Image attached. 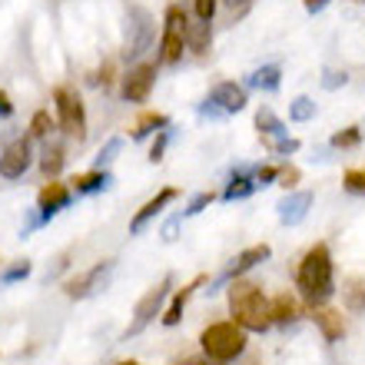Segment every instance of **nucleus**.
<instances>
[{"instance_id": "ddd939ff", "label": "nucleus", "mask_w": 365, "mask_h": 365, "mask_svg": "<svg viewBox=\"0 0 365 365\" xmlns=\"http://www.w3.org/2000/svg\"><path fill=\"white\" fill-rule=\"evenodd\" d=\"M70 186L67 182H47L43 190H40V222H47V220H53L60 210H67V202H70Z\"/></svg>"}, {"instance_id": "1a4fd4ad", "label": "nucleus", "mask_w": 365, "mask_h": 365, "mask_svg": "<svg viewBox=\"0 0 365 365\" xmlns=\"http://www.w3.org/2000/svg\"><path fill=\"white\" fill-rule=\"evenodd\" d=\"M156 83V67L153 63H136L130 73L123 77V100L126 103H143L150 90Z\"/></svg>"}, {"instance_id": "0eeeda50", "label": "nucleus", "mask_w": 365, "mask_h": 365, "mask_svg": "<svg viewBox=\"0 0 365 365\" xmlns=\"http://www.w3.org/2000/svg\"><path fill=\"white\" fill-rule=\"evenodd\" d=\"M170 282H173V279L166 276L160 286H153L143 299H140V302H136L133 322H130V329H126V336H140V332H143V329L150 326L160 312H163V302H166V296H170Z\"/></svg>"}, {"instance_id": "39448f33", "label": "nucleus", "mask_w": 365, "mask_h": 365, "mask_svg": "<svg viewBox=\"0 0 365 365\" xmlns=\"http://www.w3.org/2000/svg\"><path fill=\"white\" fill-rule=\"evenodd\" d=\"M186 14L182 7H170L166 10V20H163V37H160V63L173 67L182 60V47H186Z\"/></svg>"}, {"instance_id": "cd10ccee", "label": "nucleus", "mask_w": 365, "mask_h": 365, "mask_svg": "<svg viewBox=\"0 0 365 365\" xmlns=\"http://www.w3.org/2000/svg\"><path fill=\"white\" fill-rule=\"evenodd\" d=\"M312 116H316V103H312L309 96H299L296 103L289 106V120H296V123H306Z\"/></svg>"}, {"instance_id": "7ed1b4c3", "label": "nucleus", "mask_w": 365, "mask_h": 365, "mask_svg": "<svg viewBox=\"0 0 365 365\" xmlns=\"http://www.w3.org/2000/svg\"><path fill=\"white\" fill-rule=\"evenodd\" d=\"M200 346L212 362H232L246 352V329L236 326V322H212V326L202 329Z\"/></svg>"}, {"instance_id": "79ce46f5", "label": "nucleus", "mask_w": 365, "mask_h": 365, "mask_svg": "<svg viewBox=\"0 0 365 365\" xmlns=\"http://www.w3.org/2000/svg\"><path fill=\"white\" fill-rule=\"evenodd\" d=\"M226 4H230V7L236 10V7H246V4H250V0H226Z\"/></svg>"}, {"instance_id": "6e6552de", "label": "nucleus", "mask_w": 365, "mask_h": 365, "mask_svg": "<svg viewBox=\"0 0 365 365\" xmlns=\"http://www.w3.org/2000/svg\"><path fill=\"white\" fill-rule=\"evenodd\" d=\"M110 272H113V259L96 262L93 269H87V272H80V276L70 279V282H67V296L70 299H87V296H93L96 289L106 286Z\"/></svg>"}, {"instance_id": "4be33fe9", "label": "nucleus", "mask_w": 365, "mask_h": 365, "mask_svg": "<svg viewBox=\"0 0 365 365\" xmlns=\"http://www.w3.org/2000/svg\"><path fill=\"white\" fill-rule=\"evenodd\" d=\"M210 40H212V30L206 20H196V24L186 27V47H190L192 53H206V50H210Z\"/></svg>"}, {"instance_id": "f257e3e1", "label": "nucleus", "mask_w": 365, "mask_h": 365, "mask_svg": "<svg viewBox=\"0 0 365 365\" xmlns=\"http://www.w3.org/2000/svg\"><path fill=\"white\" fill-rule=\"evenodd\" d=\"M296 286L309 306H326L332 292H336V276H332V252L326 242H316L312 250L302 256L296 272Z\"/></svg>"}, {"instance_id": "c9c22d12", "label": "nucleus", "mask_w": 365, "mask_h": 365, "mask_svg": "<svg viewBox=\"0 0 365 365\" xmlns=\"http://www.w3.org/2000/svg\"><path fill=\"white\" fill-rule=\"evenodd\" d=\"M276 176H279L276 166H259V170H256V186H269Z\"/></svg>"}, {"instance_id": "49530a36", "label": "nucleus", "mask_w": 365, "mask_h": 365, "mask_svg": "<svg viewBox=\"0 0 365 365\" xmlns=\"http://www.w3.org/2000/svg\"><path fill=\"white\" fill-rule=\"evenodd\" d=\"M359 4H362V0H359Z\"/></svg>"}, {"instance_id": "f03ea898", "label": "nucleus", "mask_w": 365, "mask_h": 365, "mask_svg": "<svg viewBox=\"0 0 365 365\" xmlns=\"http://www.w3.org/2000/svg\"><path fill=\"white\" fill-rule=\"evenodd\" d=\"M230 312L232 322L242 326L246 332H266L272 326L269 299L262 296V289L250 279H232L230 282Z\"/></svg>"}, {"instance_id": "5701e85b", "label": "nucleus", "mask_w": 365, "mask_h": 365, "mask_svg": "<svg viewBox=\"0 0 365 365\" xmlns=\"http://www.w3.org/2000/svg\"><path fill=\"white\" fill-rule=\"evenodd\" d=\"M166 126H170V116L143 113L140 120H136V126H133V140H143V136H150V133H160V130H166Z\"/></svg>"}, {"instance_id": "f3484780", "label": "nucleus", "mask_w": 365, "mask_h": 365, "mask_svg": "<svg viewBox=\"0 0 365 365\" xmlns=\"http://www.w3.org/2000/svg\"><path fill=\"white\" fill-rule=\"evenodd\" d=\"M269 319L276 322V326H292L299 319V302L289 292H282V296H276L269 302Z\"/></svg>"}, {"instance_id": "473e14b6", "label": "nucleus", "mask_w": 365, "mask_h": 365, "mask_svg": "<svg viewBox=\"0 0 365 365\" xmlns=\"http://www.w3.org/2000/svg\"><path fill=\"white\" fill-rule=\"evenodd\" d=\"M166 143H170V126H166V130H160V136H156L153 150H150V160H153V163H160V160H163Z\"/></svg>"}, {"instance_id": "a19ab883", "label": "nucleus", "mask_w": 365, "mask_h": 365, "mask_svg": "<svg viewBox=\"0 0 365 365\" xmlns=\"http://www.w3.org/2000/svg\"><path fill=\"white\" fill-rule=\"evenodd\" d=\"M326 7H329V0H306L309 14H319V10H326Z\"/></svg>"}, {"instance_id": "20e7f679", "label": "nucleus", "mask_w": 365, "mask_h": 365, "mask_svg": "<svg viewBox=\"0 0 365 365\" xmlns=\"http://www.w3.org/2000/svg\"><path fill=\"white\" fill-rule=\"evenodd\" d=\"M156 40V24L150 17V10L130 4L126 7V37H123V57L126 60H140L146 50L153 47Z\"/></svg>"}, {"instance_id": "b1692460", "label": "nucleus", "mask_w": 365, "mask_h": 365, "mask_svg": "<svg viewBox=\"0 0 365 365\" xmlns=\"http://www.w3.org/2000/svg\"><path fill=\"white\" fill-rule=\"evenodd\" d=\"M40 170L47 176H57L63 170V150L60 146H47L43 153H40Z\"/></svg>"}, {"instance_id": "a211bd4d", "label": "nucleus", "mask_w": 365, "mask_h": 365, "mask_svg": "<svg viewBox=\"0 0 365 365\" xmlns=\"http://www.w3.org/2000/svg\"><path fill=\"white\" fill-rule=\"evenodd\" d=\"M113 186V176L106 170H93V173H83L73 180V192L77 196H90V192H100V190H110Z\"/></svg>"}, {"instance_id": "9d476101", "label": "nucleus", "mask_w": 365, "mask_h": 365, "mask_svg": "<svg viewBox=\"0 0 365 365\" xmlns=\"http://www.w3.org/2000/svg\"><path fill=\"white\" fill-rule=\"evenodd\" d=\"M269 246H266V242H262V246H250V250H242L240 256H236V259L230 262V266H226V269L220 272V279H216V289L222 286V282H232V279H242V272H250L252 266H259L262 259H269ZM216 289H212V292H216Z\"/></svg>"}, {"instance_id": "f704fd0d", "label": "nucleus", "mask_w": 365, "mask_h": 365, "mask_svg": "<svg viewBox=\"0 0 365 365\" xmlns=\"http://www.w3.org/2000/svg\"><path fill=\"white\" fill-rule=\"evenodd\" d=\"M272 150H276L279 156H289V153H296V150H299V140H292V136H286V140H276V143H272Z\"/></svg>"}, {"instance_id": "37998d69", "label": "nucleus", "mask_w": 365, "mask_h": 365, "mask_svg": "<svg viewBox=\"0 0 365 365\" xmlns=\"http://www.w3.org/2000/svg\"><path fill=\"white\" fill-rule=\"evenodd\" d=\"M186 365H210V362H186Z\"/></svg>"}, {"instance_id": "ea45409f", "label": "nucleus", "mask_w": 365, "mask_h": 365, "mask_svg": "<svg viewBox=\"0 0 365 365\" xmlns=\"http://www.w3.org/2000/svg\"><path fill=\"white\" fill-rule=\"evenodd\" d=\"M14 113V103H10V96L0 90V116H10Z\"/></svg>"}, {"instance_id": "c03bdc74", "label": "nucleus", "mask_w": 365, "mask_h": 365, "mask_svg": "<svg viewBox=\"0 0 365 365\" xmlns=\"http://www.w3.org/2000/svg\"><path fill=\"white\" fill-rule=\"evenodd\" d=\"M120 365H140V362H120Z\"/></svg>"}, {"instance_id": "e433bc0d", "label": "nucleus", "mask_w": 365, "mask_h": 365, "mask_svg": "<svg viewBox=\"0 0 365 365\" xmlns=\"http://www.w3.org/2000/svg\"><path fill=\"white\" fill-rule=\"evenodd\" d=\"M346 73H339V70H332V73H326V80H322V87L326 90H336V87H346Z\"/></svg>"}, {"instance_id": "4c0bfd02", "label": "nucleus", "mask_w": 365, "mask_h": 365, "mask_svg": "<svg viewBox=\"0 0 365 365\" xmlns=\"http://www.w3.org/2000/svg\"><path fill=\"white\" fill-rule=\"evenodd\" d=\"M180 222H182V212H176L173 220H170V222L163 226V240H166V242H173V240H176V230H180Z\"/></svg>"}, {"instance_id": "2eb2a0df", "label": "nucleus", "mask_w": 365, "mask_h": 365, "mask_svg": "<svg viewBox=\"0 0 365 365\" xmlns=\"http://www.w3.org/2000/svg\"><path fill=\"white\" fill-rule=\"evenodd\" d=\"M309 206H312V192L302 190V192H289L276 210H279V220L286 222V226H299V222L306 220Z\"/></svg>"}, {"instance_id": "bb28decb", "label": "nucleus", "mask_w": 365, "mask_h": 365, "mask_svg": "<svg viewBox=\"0 0 365 365\" xmlns=\"http://www.w3.org/2000/svg\"><path fill=\"white\" fill-rule=\"evenodd\" d=\"M50 130H53V116H50L47 110H37L34 120H30V136H34V140H47Z\"/></svg>"}, {"instance_id": "9b49d317", "label": "nucleus", "mask_w": 365, "mask_h": 365, "mask_svg": "<svg viewBox=\"0 0 365 365\" xmlns=\"http://www.w3.org/2000/svg\"><path fill=\"white\" fill-rule=\"evenodd\" d=\"M30 170V140H14L0 156V176L4 180H20Z\"/></svg>"}, {"instance_id": "6ab92c4d", "label": "nucleus", "mask_w": 365, "mask_h": 365, "mask_svg": "<svg viewBox=\"0 0 365 365\" xmlns=\"http://www.w3.org/2000/svg\"><path fill=\"white\" fill-rule=\"evenodd\" d=\"M200 282L202 279H192L190 286H182L180 292L173 296V302H170V309L163 312V326H176L182 319V309H186V302H190V296H192V289H200Z\"/></svg>"}, {"instance_id": "a18cd8bd", "label": "nucleus", "mask_w": 365, "mask_h": 365, "mask_svg": "<svg viewBox=\"0 0 365 365\" xmlns=\"http://www.w3.org/2000/svg\"><path fill=\"white\" fill-rule=\"evenodd\" d=\"M362 136H365V123H362Z\"/></svg>"}, {"instance_id": "2f4dec72", "label": "nucleus", "mask_w": 365, "mask_h": 365, "mask_svg": "<svg viewBox=\"0 0 365 365\" xmlns=\"http://www.w3.org/2000/svg\"><path fill=\"white\" fill-rule=\"evenodd\" d=\"M216 4H220V0H192V10H196V20H206V24H212V14H216Z\"/></svg>"}, {"instance_id": "58836bf2", "label": "nucleus", "mask_w": 365, "mask_h": 365, "mask_svg": "<svg viewBox=\"0 0 365 365\" xmlns=\"http://www.w3.org/2000/svg\"><path fill=\"white\" fill-rule=\"evenodd\" d=\"M279 180H282V186H286V190H292V186H296V180H299V170H292V166H289V170H279Z\"/></svg>"}, {"instance_id": "423d86ee", "label": "nucleus", "mask_w": 365, "mask_h": 365, "mask_svg": "<svg viewBox=\"0 0 365 365\" xmlns=\"http://www.w3.org/2000/svg\"><path fill=\"white\" fill-rule=\"evenodd\" d=\"M53 106H57V123L63 126V133H87V113H83V100L77 96V90L57 87L53 90Z\"/></svg>"}, {"instance_id": "f8f14e48", "label": "nucleus", "mask_w": 365, "mask_h": 365, "mask_svg": "<svg viewBox=\"0 0 365 365\" xmlns=\"http://www.w3.org/2000/svg\"><path fill=\"white\" fill-rule=\"evenodd\" d=\"M206 103L220 106L222 113H240L250 100H246V87L232 83V80H222V83H216V87L210 90V100H206Z\"/></svg>"}, {"instance_id": "c85d7f7f", "label": "nucleus", "mask_w": 365, "mask_h": 365, "mask_svg": "<svg viewBox=\"0 0 365 365\" xmlns=\"http://www.w3.org/2000/svg\"><path fill=\"white\" fill-rule=\"evenodd\" d=\"M359 140H362V126H346V130H339L332 136V146L336 150H349V146H359Z\"/></svg>"}, {"instance_id": "a878e982", "label": "nucleus", "mask_w": 365, "mask_h": 365, "mask_svg": "<svg viewBox=\"0 0 365 365\" xmlns=\"http://www.w3.org/2000/svg\"><path fill=\"white\" fill-rule=\"evenodd\" d=\"M120 150H123V140H120V136L106 140L103 150H100V153H96V160H93V170H106V166L116 160V153H120Z\"/></svg>"}, {"instance_id": "c756f323", "label": "nucleus", "mask_w": 365, "mask_h": 365, "mask_svg": "<svg viewBox=\"0 0 365 365\" xmlns=\"http://www.w3.org/2000/svg\"><path fill=\"white\" fill-rule=\"evenodd\" d=\"M342 186H346L349 192H356V196H365V166L362 170H349V173L342 176Z\"/></svg>"}, {"instance_id": "393cba45", "label": "nucleus", "mask_w": 365, "mask_h": 365, "mask_svg": "<svg viewBox=\"0 0 365 365\" xmlns=\"http://www.w3.org/2000/svg\"><path fill=\"white\" fill-rule=\"evenodd\" d=\"M346 309L349 312H365V282L362 279H352L346 289Z\"/></svg>"}, {"instance_id": "4468645a", "label": "nucleus", "mask_w": 365, "mask_h": 365, "mask_svg": "<svg viewBox=\"0 0 365 365\" xmlns=\"http://www.w3.org/2000/svg\"><path fill=\"white\" fill-rule=\"evenodd\" d=\"M173 200H176V190H173V186H166V190H160V192L153 196V200L146 202L143 210H140V212L133 216V220H130V232H133V236H140V232L146 230V222L156 220V216L163 212V206H170Z\"/></svg>"}, {"instance_id": "412c9836", "label": "nucleus", "mask_w": 365, "mask_h": 365, "mask_svg": "<svg viewBox=\"0 0 365 365\" xmlns=\"http://www.w3.org/2000/svg\"><path fill=\"white\" fill-rule=\"evenodd\" d=\"M256 126H259V133H262V136H272V140H286V136H289L286 123H282V120H279V116L272 113L269 106H262L259 113H256Z\"/></svg>"}, {"instance_id": "dca6fc26", "label": "nucleus", "mask_w": 365, "mask_h": 365, "mask_svg": "<svg viewBox=\"0 0 365 365\" xmlns=\"http://www.w3.org/2000/svg\"><path fill=\"white\" fill-rule=\"evenodd\" d=\"M312 322L319 326V332L326 336V342H339L346 336V322H342V312L329 306H312Z\"/></svg>"}, {"instance_id": "7c9ffc66", "label": "nucleus", "mask_w": 365, "mask_h": 365, "mask_svg": "<svg viewBox=\"0 0 365 365\" xmlns=\"http://www.w3.org/2000/svg\"><path fill=\"white\" fill-rule=\"evenodd\" d=\"M30 269H34V266H30V259L14 262L10 269L0 272V282H20V279H27V276H30Z\"/></svg>"}, {"instance_id": "72a5a7b5", "label": "nucleus", "mask_w": 365, "mask_h": 365, "mask_svg": "<svg viewBox=\"0 0 365 365\" xmlns=\"http://www.w3.org/2000/svg\"><path fill=\"white\" fill-rule=\"evenodd\" d=\"M212 202V192H200V196H192V202H190V210H186V216H196V212H202L206 206Z\"/></svg>"}, {"instance_id": "aec40b11", "label": "nucleus", "mask_w": 365, "mask_h": 365, "mask_svg": "<svg viewBox=\"0 0 365 365\" xmlns=\"http://www.w3.org/2000/svg\"><path fill=\"white\" fill-rule=\"evenodd\" d=\"M279 83H282V70L276 67V63H269V67H259L250 73V87L256 90H266V93H276Z\"/></svg>"}]
</instances>
